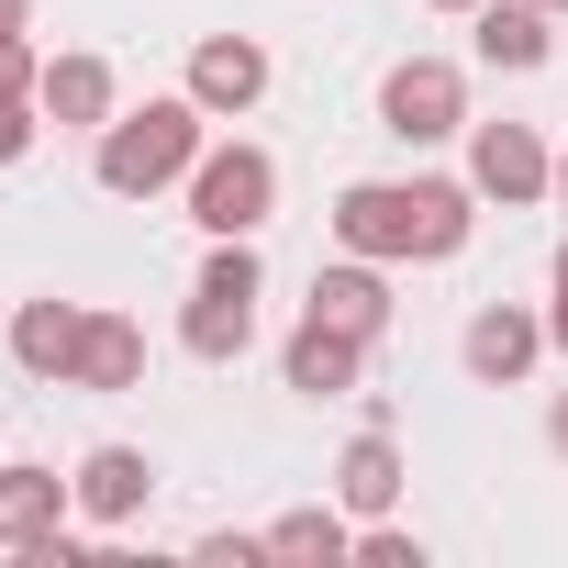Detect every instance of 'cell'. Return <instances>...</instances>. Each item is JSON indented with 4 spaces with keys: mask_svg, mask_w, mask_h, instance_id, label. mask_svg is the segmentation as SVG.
Returning <instances> with one entry per match:
<instances>
[{
    "mask_svg": "<svg viewBox=\"0 0 568 568\" xmlns=\"http://www.w3.org/2000/svg\"><path fill=\"white\" fill-rule=\"evenodd\" d=\"M278 212V156L267 145H201L190 168V223L201 234H256Z\"/></svg>",
    "mask_w": 568,
    "mask_h": 568,
    "instance_id": "cell-4",
    "label": "cell"
},
{
    "mask_svg": "<svg viewBox=\"0 0 568 568\" xmlns=\"http://www.w3.org/2000/svg\"><path fill=\"white\" fill-rule=\"evenodd\" d=\"M379 134H390V145H446V134H468V79H457V57H402V68L379 79Z\"/></svg>",
    "mask_w": 568,
    "mask_h": 568,
    "instance_id": "cell-5",
    "label": "cell"
},
{
    "mask_svg": "<svg viewBox=\"0 0 568 568\" xmlns=\"http://www.w3.org/2000/svg\"><path fill=\"white\" fill-rule=\"evenodd\" d=\"M424 12H479V0H424Z\"/></svg>",
    "mask_w": 568,
    "mask_h": 568,
    "instance_id": "cell-26",
    "label": "cell"
},
{
    "mask_svg": "<svg viewBox=\"0 0 568 568\" xmlns=\"http://www.w3.org/2000/svg\"><path fill=\"white\" fill-rule=\"evenodd\" d=\"M134 379H145V324L90 302V335H79V368H68V390H134Z\"/></svg>",
    "mask_w": 568,
    "mask_h": 568,
    "instance_id": "cell-14",
    "label": "cell"
},
{
    "mask_svg": "<svg viewBox=\"0 0 568 568\" xmlns=\"http://www.w3.org/2000/svg\"><path fill=\"white\" fill-rule=\"evenodd\" d=\"M468 223H479L468 179H346L335 190V245L379 267H435L468 245Z\"/></svg>",
    "mask_w": 568,
    "mask_h": 568,
    "instance_id": "cell-1",
    "label": "cell"
},
{
    "mask_svg": "<svg viewBox=\"0 0 568 568\" xmlns=\"http://www.w3.org/2000/svg\"><path fill=\"white\" fill-rule=\"evenodd\" d=\"M45 123H68V134H101L112 123V68L101 57H45Z\"/></svg>",
    "mask_w": 568,
    "mask_h": 568,
    "instance_id": "cell-16",
    "label": "cell"
},
{
    "mask_svg": "<svg viewBox=\"0 0 568 568\" xmlns=\"http://www.w3.org/2000/svg\"><path fill=\"white\" fill-rule=\"evenodd\" d=\"M68 479H79V513H90L101 535L145 524V501H156V457H145V446H90Z\"/></svg>",
    "mask_w": 568,
    "mask_h": 568,
    "instance_id": "cell-10",
    "label": "cell"
},
{
    "mask_svg": "<svg viewBox=\"0 0 568 568\" xmlns=\"http://www.w3.org/2000/svg\"><path fill=\"white\" fill-rule=\"evenodd\" d=\"M267 557H278V568H335V557H357V524L324 513V501H302V513L267 524Z\"/></svg>",
    "mask_w": 568,
    "mask_h": 568,
    "instance_id": "cell-18",
    "label": "cell"
},
{
    "mask_svg": "<svg viewBox=\"0 0 568 568\" xmlns=\"http://www.w3.org/2000/svg\"><path fill=\"white\" fill-rule=\"evenodd\" d=\"M0 34H34V0H0Z\"/></svg>",
    "mask_w": 568,
    "mask_h": 568,
    "instance_id": "cell-25",
    "label": "cell"
},
{
    "mask_svg": "<svg viewBox=\"0 0 568 568\" xmlns=\"http://www.w3.org/2000/svg\"><path fill=\"white\" fill-rule=\"evenodd\" d=\"M546 446H557V457H568V390H557V402H546Z\"/></svg>",
    "mask_w": 568,
    "mask_h": 568,
    "instance_id": "cell-24",
    "label": "cell"
},
{
    "mask_svg": "<svg viewBox=\"0 0 568 568\" xmlns=\"http://www.w3.org/2000/svg\"><path fill=\"white\" fill-rule=\"evenodd\" d=\"M457 357H468V379L513 390V379L546 357V313H524V302H479V313H468V335H457Z\"/></svg>",
    "mask_w": 568,
    "mask_h": 568,
    "instance_id": "cell-9",
    "label": "cell"
},
{
    "mask_svg": "<svg viewBox=\"0 0 568 568\" xmlns=\"http://www.w3.org/2000/svg\"><path fill=\"white\" fill-rule=\"evenodd\" d=\"M357 368H368V335H346V324H324V313H302L291 346H278V379H291L302 402H346Z\"/></svg>",
    "mask_w": 568,
    "mask_h": 568,
    "instance_id": "cell-7",
    "label": "cell"
},
{
    "mask_svg": "<svg viewBox=\"0 0 568 568\" xmlns=\"http://www.w3.org/2000/svg\"><path fill=\"white\" fill-rule=\"evenodd\" d=\"M256 302H267L256 245H245V234H212V256H201V278H190V313H179V346H190L201 368H234V357L256 346Z\"/></svg>",
    "mask_w": 568,
    "mask_h": 568,
    "instance_id": "cell-3",
    "label": "cell"
},
{
    "mask_svg": "<svg viewBox=\"0 0 568 568\" xmlns=\"http://www.w3.org/2000/svg\"><path fill=\"white\" fill-rule=\"evenodd\" d=\"M45 90V57H34V34H0V101H34Z\"/></svg>",
    "mask_w": 568,
    "mask_h": 568,
    "instance_id": "cell-19",
    "label": "cell"
},
{
    "mask_svg": "<svg viewBox=\"0 0 568 568\" xmlns=\"http://www.w3.org/2000/svg\"><path fill=\"white\" fill-rule=\"evenodd\" d=\"M335 501H346L357 524H379V513L402 501V446H390L379 424H368V435H357V446L335 457Z\"/></svg>",
    "mask_w": 568,
    "mask_h": 568,
    "instance_id": "cell-17",
    "label": "cell"
},
{
    "mask_svg": "<svg viewBox=\"0 0 568 568\" xmlns=\"http://www.w3.org/2000/svg\"><path fill=\"white\" fill-rule=\"evenodd\" d=\"M79 513V479H57V468H34V457H0V546H45L57 524Z\"/></svg>",
    "mask_w": 568,
    "mask_h": 568,
    "instance_id": "cell-11",
    "label": "cell"
},
{
    "mask_svg": "<svg viewBox=\"0 0 568 568\" xmlns=\"http://www.w3.org/2000/svg\"><path fill=\"white\" fill-rule=\"evenodd\" d=\"M79 335H90V302H57V291H45V302L12 313V357H23L34 379H57V390H68V368H79Z\"/></svg>",
    "mask_w": 568,
    "mask_h": 568,
    "instance_id": "cell-13",
    "label": "cell"
},
{
    "mask_svg": "<svg viewBox=\"0 0 568 568\" xmlns=\"http://www.w3.org/2000/svg\"><path fill=\"white\" fill-rule=\"evenodd\" d=\"M468 23H479V68H513V79L546 68V45H557V34H546V23H557L546 0H479Z\"/></svg>",
    "mask_w": 568,
    "mask_h": 568,
    "instance_id": "cell-15",
    "label": "cell"
},
{
    "mask_svg": "<svg viewBox=\"0 0 568 568\" xmlns=\"http://www.w3.org/2000/svg\"><path fill=\"white\" fill-rule=\"evenodd\" d=\"M357 557H368V568H424V535H402V524L379 513V524L357 535Z\"/></svg>",
    "mask_w": 568,
    "mask_h": 568,
    "instance_id": "cell-20",
    "label": "cell"
},
{
    "mask_svg": "<svg viewBox=\"0 0 568 568\" xmlns=\"http://www.w3.org/2000/svg\"><path fill=\"white\" fill-rule=\"evenodd\" d=\"M34 134H45V101H0V168H23Z\"/></svg>",
    "mask_w": 568,
    "mask_h": 568,
    "instance_id": "cell-21",
    "label": "cell"
},
{
    "mask_svg": "<svg viewBox=\"0 0 568 568\" xmlns=\"http://www.w3.org/2000/svg\"><path fill=\"white\" fill-rule=\"evenodd\" d=\"M201 101L179 90V101H145V112H112L101 123V145H90V168H101V190L112 201H156L168 179H190L201 168Z\"/></svg>",
    "mask_w": 568,
    "mask_h": 568,
    "instance_id": "cell-2",
    "label": "cell"
},
{
    "mask_svg": "<svg viewBox=\"0 0 568 568\" xmlns=\"http://www.w3.org/2000/svg\"><path fill=\"white\" fill-rule=\"evenodd\" d=\"M546 12H568V0H546Z\"/></svg>",
    "mask_w": 568,
    "mask_h": 568,
    "instance_id": "cell-28",
    "label": "cell"
},
{
    "mask_svg": "<svg viewBox=\"0 0 568 568\" xmlns=\"http://www.w3.org/2000/svg\"><path fill=\"white\" fill-rule=\"evenodd\" d=\"M468 190H479V201H501V212L546 201V190H557L546 134H535V123H468Z\"/></svg>",
    "mask_w": 568,
    "mask_h": 568,
    "instance_id": "cell-6",
    "label": "cell"
},
{
    "mask_svg": "<svg viewBox=\"0 0 568 568\" xmlns=\"http://www.w3.org/2000/svg\"><path fill=\"white\" fill-rule=\"evenodd\" d=\"M546 346L568 357V245H557V302H546Z\"/></svg>",
    "mask_w": 568,
    "mask_h": 568,
    "instance_id": "cell-23",
    "label": "cell"
},
{
    "mask_svg": "<svg viewBox=\"0 0 568 568\" xmlns=\"http://www.w3.org/2000/svg\"><path fill=\"white\" fill-rule=\"evenodd\" d=\"M557 201H568V156H557Z\"/></svg>",
    "mask_w": 568,
    "mask_h": 568,
    "instance_id": "cell-27",
    "label": "cell"
},
{
    "mask_svg": "<svg viewBox=\"0 0 568 568\" xmlns=\"http://www.w3.org/2000/svg\"><path fill=\"white\" fill-rule=\"evenodd\" d=\"M190 101H201L212 123L256 112V101H267V45H256V34H201V45H190Z\"/></svg>",
    "mask_w": 568,
    "mask_h": 568,
    "instance_id": "cell-8",
    "label": "cell"
},
{
    "mask_svg": "<svg viewBox=\"0 0 568 568\" xmlns=\"http://www.w3.org/2000/svg\"><path fill=\"white\" fill-rule=\"evenodd\" d=\"M313 313L379 346V335H390V267H379V256H335V267H313Z\"/></svg>",
    "mask_w": 568,
    "mask_h": 568,
    "instance_id": "cell-12",
    "label": "cell"
},
{
    "mask_svg": "<svg viewBox=\"0 0 568 568\" xmlns=\"http://www.w3.org/2000/svg\"><path fill=\"white\" fill-rule=\"evenodd\" d=\"M256 557H267V535H234V524L201 535V568H256Z\"/></svg>",
    "mask_w": 568,
    "mask_h": 568,
    "instance_id": "cell-22",
    "label": "cell"
}]
</instances>
